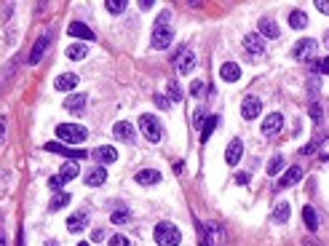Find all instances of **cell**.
<instances>
[{"mask_svg":"<svg viewBox=\"0 0 329 246\" xmlns=\"http://www.w3.org/2000/svg\"><path fill=\"white\" fill-rule=\"evenodd\" d=\"M316 8L321 14H329V0H316Z\"/></svg>","mask_w":329,"mask_h":246,"instance_id":"41","label":"cell"},{"mask_svg":"<svg viewBox=\"0 0 329 246\" xmlns=\"http://www.w3.org/2000/svg\"><path fill=\"white\" fill-rule=\"evenodd\" d=\"M260 110H263V102H260L257 97H243V102H241V115L246 118V121H255V118L260 115Z\"/></svg>","mask_w":329,"mask_h":246,"instance_id":"8","label":"cell"},{"mask_svg":"<svg viewBox=\"0 0 329 246\" xmlns=\"http://www.w3.org/2000/svg\"><path fill=\"white\" fill-rule=\"evenodd\" d=\"M190 94H193V97H204V83H201V80H193V83H190Z\"/></svg>","mask_w":329,"mask_h":246,"instance_id":"37","label":"cell"},{"mask_svg":"<svg viewBox=\"0 0 329 246\" xmlns=\"http://www.w3.org/2000/svg\"><path fill=\"white\" fill-rule=\"evenodd\" d=\"M113 219L115 225H126V222H131V211H113Z\"/></svg>","mask_w":329,"mask_h":246,"instance_id":"34","label":"cell"},{"mask_svg":"<svg viewBox=\"0 0 329 246\" xmlns=\"http://www.w3.org/2000/svg\"><path fill=\"white\" fill-rule=\"evenodd\" d=\"M243 51H246L249 56H260L265 51L263 46V35H257V32H249L246 38H243Z\"/></svg>","mask_w":329,"mask_h":246,"instance_id":"11","label":"cell"},{"mask_svg":"<svg viewBox=\"0 0 329 246\" xmlns=\"http://www.w3.org/2000/svg\"><path fill=\"white\" fill-rule=\"evenodd\" d=\"M67 203H70V196H67V193H56V196L51 198V203H48V209H51V211H59V209H64Z\"/></svg>","mask_w":329,"mask_h":246,"instance_id":"29","label":"cell"},{"mask_svg":"<svg viewBox=\"0 0 329 246\" xmlns=\"http://www.w3.org/2000/svg\"><path fill=\"white\" fill-rule=\"evenodd\" d=\"M289 24H292L294 30H305V27H308L305 11H292V14H289Z\"/></svg>","mask_w":329,"mask_h":246,"instance_id":"26","label":"cell"},{"mask_svg":"<svg viewBox=\"0 0 329 246\" xmlns=\"http://www.w3.org/2000/svg\"><path fill=\"white\" fill-rule=\"evenodd\" d=\"M182 99V89L177 80H169V102H180Z\"/></svg>","mask_w":329,"mask_h":246,"instance_id":"33","label":"cell"},{"mask_svg":"<svg viewBox=\"0 0 329 246\" xmlns=\"http://www.w3.org/2000/svg\"><path fill=\"white\" fill-rule=\"evenodd\" d=\"M174 40V30L172 27H163V24H155L153 27V38H150V46H153L155 51H163L172 46Z\"/></svg>","mask_w":329,"mask_h":246,"instance_id":"4","label":"cell"},{"mask_svg":"<svg viewBox=\"0 0 329 246\" xmlns=\"http://www.w3.org/2000/svg\"><path fill=\"white\" fill-rule=\"evenodd\" d=\"M91 238H94V241H105V230L99 227V230H94V235H91Z\"/></svg>","mask_w":329,"mask_h":246,"instance_id":"44","label":"cell"},{"mask_svg":"<svg viewBox=\"0 0 329 246\" xmlns=\"http://www.w3.org/2000/svg\"><path fill=\"white\" fill-rule=\"evenodd\" d=\"M313 51H316V40L313 38H302L297 46H294V59L297 62H305V59L313 56Z\"/></svg>","mask_w":329,"mask_h":246,"instance_id":"12","label":"cell"},{"mask_svg":"<svg viewBox=\"0 0 329 246\" xmlns=\"http://www.w3.org/2000/svg\"><path fill=\"white\" fill-rule=\"evenodd\" d=\"M86 137H89V131L78 123H59L56 126V139L62 145H80Z\"/></svg>","mask_w":329,"mask_h":246,"instance_id":"2","label":"cell"},{"mask_svg":"<svg viewBox=\"0 0 329 246\" xmlns=\"http://www.w3.org/2000/svg\"><path fill=\"white\" fill-rule=\"evenodd\" d=\"M83 107H86V94H80V91H75V94H67V97H64V110H67V113L78 115Z\"/></svg>","mask_w":329,"mask_h":246,"instance_id":"14","label":"cell"},{"mask_svg":"<svg viewBox=\"0 0 329 246\" xmlns=\"http://www.w3.org/2000/svg\"><path fill=\"white\" fill-rule=\"evenodd\" d=\"M161 177L163 174L158 172V169H139L134 180H137L139 185H158V182H161Z\"/></svg>","mask_w":329,"mask_h":246,"instance_id":"18","label":"cell"},{"mask_svg":"<svg viewBox=\"0 0 329 246\" xmlns=\"http://www.w3.org/2000/svg\"><path fill=\"white\" fill-rule=\"evenodd\" d=\"M219 75H222V80L235 83V80L241 78V67L235 64V62H225V64H222V70H219Z\"/></svg>","mask_w":329,"mask_h":246,"instance_id":"24","label":"cell"},{"mask_svg":"<svg viewBox=\"0 0 329 246\" xmlns=\"http://www.w3.org/2000/svg\"><path fill=\"white\" fill-rule=\"evenodd\" d=\"M139 131L145 134L147 142H161V137H163L161 121H158L155 115H150V113H142L139 115Z\"/></svg>","mask_w":329,"mask_h":246,"instance_id":"3","label":"cell"},{"mask_svg":"<svg viewBox=\"0 0 329 246\" xmlns=\"http://www.w3.org/2000/svg\"><path fill=\"white\" fill-rule=\"evenodd\" d=\"M193 123H196L198 129H201V126L206 123V110H201V107H198V110H196V115H193Z\"/></svg>","mask_w":329,"mask_h":246,"instance_id":"36","label":"cell"},{"mask_svg":"<svg viewBox=\"0 0 329 246\" xmlns=\"http://www.w3.org/2000/svg\"><path fill=\"white\" fill-rule=\"evenodd\" d=\"M113 134L118 139H123V142H137V131H134V126L129 123V121H118L115 126H113Z\"/></svg>","mask_w":329,"mask_h":246,"instance_id":"13","label":"cell"},{"mask_svg":"<svg viewBox=\"0 0 329 246\" xmlns=\"http://www.w3.org/2000/svg\"><path fill=\"white\" fill-rule=\"evenodd\" d=\"M105 8H107L110 14H123L126 0H105Z\"/></svg>","mask_w":329,"mask_h":246,"instance_id":"32","label":"cell"},{"mask_svg":"<svg viewBox=\"0 0 329 246\" xmlns=\"http://www.w3.org/2000/svg\"><path fill=\"white\" fill-rule=\"evenodd\" d=\"M75 177H78V166H75L72 163V160H70V163H64L62 166V172H59L56 177H51V180H48V188H62V185L64 182H70V180H75Z\"/></svg>","mask_w":329,"mask_h":246,"instance_id":"6","label":"cell"},{"mask_svg":"<svg viewBox=\"0 0 329 246\" xmlns=\"http://www.w3.org/2000/svg\"><path fill=\"white\" fill-rule=\"evenodd\" d=\"M324 43H326V48H329V30H326V35H324Z\"/></svg>","mask_w":329,"mask_h":246,"instance_id":"46","label":"cell"},{"mask_svg":"<svg viewBox=\"0 0 329 246\" xmlns=\"http://www.w3.org/2000/svg\"><path fill=\"white\" fill-rule=\"evenodd\" d=\"M110 246H131V241L126 238V235L118 233V235H113V238H110Z\"/></svg>","mask_w":329,"mask_h":246,"instance_id":"35","label":"cell"},{"mask_svg":"<svg viewBox=\"0 0 329 246\" xmlns=\"http://www.w3.org/2000/svg\"><path fill=\"white\" fill-rule=\"evenodd\" d=\"M155 105L161 107V110H169V105H172V102H169L163 94H155Z\"/></svg>","mask_w":329,"mask_h":246,"instance_id":"39","label":"cell"},{"mask_svg":"<svg viewBox=\"0 0 329 246\" xmlns=\"http://www.w3.org/2000/svg\"><path fill=\"white\" fill-rule=\"evenodd\" d=\"M302 219H305V227H308V230H316V227H318V217H316L313 206H305V209H302Z\"/></svg>","mask_w":329,"mask_h":246,"instance_id":"28","label":"cell"},{"mask_svg":"<svg viewBox=\"0 0 329 246\" xmlns=\"http://www.w3.org/2000/svg\"><path fill=\"white\" fill-rule=\"evenodd\" d=\"M241 155H243V142H241V139H233L230 145H227V150H225L227 166H235V163L241 160Z\"/></svg>","mask_w":329,"mask_h":246,"instance_id":"16","label":"cell"},{"mask_svg":"<svg viewBox=\"0 0 329 246\" xmlns=\"http://www.w3.org/2000/svg\"><path fill=\"white\" fill-rule=\"evenodd\" d=\"M75 86H78V75H75V72H64V75H59V78L54 80L56 91H72Z\"/></svg>","mask_w":329,"mask_h":246,"instance_id":"20","label":"cell"},{"mask_svg":"<svg viewBox=\"0 0 329 246\" xmlns=\"http://www.w3.org/2000/svg\"><path fill=\"white\" fill-rule=\"evenodd\" d=\"M3 131H6V118H0V139H3Z\"/></svg>","mask_w":329,"mask_h":246,"instance_id":"45","label":"cell"},{"mask_svg":"<svg viewBox=\"0 0 329 246\" xmlns=\"http://www.w3.org/2000/svg\"><path fill=\"white\" fill-rule=\"evenodd\" d=\"M286 219H289V203L281 201V203H278V206L273 209V222L281 225V222H286Z\"/></svg>","mask_w":329,"mask_h":246,"instance_id":"27","label":"cell"},{"mask_svg":"<svg viewBox=\"0 0 329 246\" xmlns=\"http://www.w3.org/2000/svg\"><path fill=\"white\" fill-rule=\"evenodd\" d=\"M174 64H177V72L180 75H188L193 67H196V54H193L190 48H182L180 54L174 56Z\"/></svg>","mask_w":329,"mask_h":246,"instance_id":"7","label":"cell"},{"mask_svg":"<svg viewBox=\"0 0 329 246\" xmlns=\"http://www.w3.org/2000/svg\"><path fill=\"white\" fill-rule=\"evenodd\" d=\"M89 227V217L86 211H75V214H70V219H67V230L70 233H80Z\"/></svg>","mask_w":329,"mask_h":246,"instance_id":"15","label":"cell"},{"mask_svg":"<svg viewBox=\"0 0 329 246\" xmlns=\"http://www.w3.org/2000/svg\"><path fill=\"white\" fill-rule=\"evenodd\" d=\"M281 129H284V115L281 113H271L263 121V134L265 137H273V134H278Z\"/></svg>","mask_w":329,"mask_h":246,"instance_id":"10","label":"cell"},{"mask_svg":"<svg viewBox=\"0 0 329 246\" xmlns=\"http://www.w3.org/2000/svg\"><path fill=\"white\" fill-rule=\"evenodd\" d=\"M83 182H86L89 188H99V185H105V182H107V172H105V166L91 169V172L83 177Z\"/></svg>","mask_w":329,"mask_h":246,"instance_id":"17","label":"cell"},{"mask_svg":"<svg viewBox=\"0 0 329 246\" xmlns=\"http://www.w3.org/2000/svg\"><path fill=\"white\" fill-rule=\"evenodd\" d=\"M260 35H265V38H278L281 35V30H278V24H276V19H260Z\"/></svg>","mask_w":329,"mask_h":246,"instance_id":"23","label":"cell"},{"mask_svg":"<svg viewBox=\"0 0 329 246\" xmlns=\"http://www.w3.org/2000/svg\"><path fill=\"white\" fill-rule=\"evenodd\" d=\"M316 70L324 72V75H329V56H324L321 62H316Z\"/></svg>","mask_w":329,"mask_h":246,"instance_id":"38","label":"cell"},{"mask_svg":"<svg viewBox=\"0 0 329 246\" xmlns=\"http://www.w3.org/2000/svg\"><path fill=\"white\" fill-rule=\"evenodd\" d=\"M67 32H70L72 38H80V40H94V38H97L94 30H89L83 22H72L70 27H67Z\"/></svg>","mask_w":329,"mask_h":246,"instance_id":"21","label":"cell"},{"mask_svg":"<svg viewBox=\"0 0 329 246\" xmlns=\"http://www.w3.org/2000/svg\"><path fill=\"white\" fill-rule=\"evenodd\" d=\"M310 118H313V121H321V107L318 105H310Z\"/></svg>","mask_w":329,"mask_h":246,"instance_id":"40","label":"cell"},{"mask_svg":"<svg viewBox=\"0 0 329 246\" xmlns=\"http://www.w3.org/2000/svg\"><path fill=\"white\" fill-rule=\"evenodd\" d=\"M235 182H238V185H246V182H249V174H243V172L235 174Z\"/></svg>","mask_w":329,"mask_h":246,"instance_id":"43","label":"cell"},{"mask_svg":"<svg viewBox=\"0 0 329 246\" xmlns=\"http://www.w3.org/2000/svg\"><path fill=\"white\" fill-rule=\"evenodd\" d=\"M99 163H113V160H118V150L113 145H102V147H97L94 152H91Z\"/></svg>","mask_w":329,"mask_h":246,"instance_id":"19","label":"cell"},{"mask_svg":"<svg viewBox=\"0 0 329 246\" xmlns=\"http://www.w3.org/2000/svg\"><path fill=\"white\" fill-rule=\"evenodd\" d=\"M46 152H59V155H67L75 163V160H83V158H89V152L86 150H70V147H64L62 142H48V145L43 147Z\"/></svg>","mask_w":329,"mask_h":246,"instance_id":"5","label":"cell"},{"mask_svg":"<svg viewBox=\"0 0 329 246\" xmlns=\"http://www.w3.org/2000/svg\"><path fill=\"white\" fill-rule=\"evenodd\" d=\"M300 180H302V169L292 166V169H286V174L276 182V190H286V188H292V185H297Z\"/></svg>","mask_w":329,"mask_h":246,"instance_id":"9","label":"cell"},{"mask_svg":"<svg viewBox=\"0 0 329 246\" xmlns=\"http://www.w3.org/2000/svg\"><path fill=\"white\" fill-rule=\"evenodd\" d=\"M281 166H284V155H273L271 160H268V174H271V177H276L278 172H281Z\"/></svg>","mask_w":329,"mask_h":246,"instance_id":"30","label":"cell"},{"mask_svg":"<svg viewBox=\"0 0 329 246\" xmlns=\"http://www.w3.org/2000/svg\"><path fill=\"white\" fill-rule=\"evenodd\" d=\"M48 35H40L38 40H35V46H32V54H30V64H38L40 59H43V54H46V48H48Z\"/></svg>","mask_w":329,"mask_h":246,"instance_id":"22","label":"cell"},{"mask_svg":"<svg viewBox=\"0 0 329 246\" xmlns=\"http://www.w3.org/2000/svg\"><path fill=\"white\" fill-rule=\"evenodd\" d=\"M217 123H219V118H217V115H212V118H209V121H206L204 126H201V137H204V139H209V134H212V131L217 129Z\"/></svg>","mask_w":329,"mask_h":246,"instance_id":"31","label":"cell"},{"mask_svg":"<svg viewBox=\"0 0 329 246\" xmlns=\"http://www.w3.org/2000/svg\"><path fill=\"white\" fill-rule=\"evenodd\" d=\"M153 238H155L158 246H180L182 233L174 222H158L155 230H153Z\"/></svg>","mask_w":329,"mask_h":246,"instance_id":"1","label":"cell"},{"mask_svg":"<svg viewBox=\"0 0 329 246\" xmlns=\"http://www.w3.org/2000/svg\"><path fill=\"white\" fill-rule=\"evenodd\" d=\"M86 54H89V48L83 46V43L67 46V59H72V62H78V59H86Z\"/></svg>","mask_w":329,"mask_h":246,"instance_id":"25","label":"cell"},{"mask_svg":"<svg viewBox=\"0 0 329 246\" xmlns=\"http://www.w3.org/2000/svg\"><path fill=\"white\" fill-rule=\"evenodd\" d=\"M139 8H142V11H150V8H153L155 3H153V0H139V3H137Z\"/></svg>","mask_w":329,"mask_h":246,"instance_id":"42","label":"cell"}]
</instances>
